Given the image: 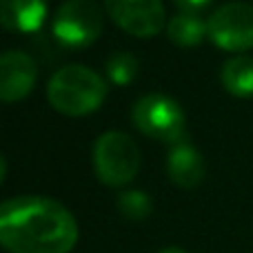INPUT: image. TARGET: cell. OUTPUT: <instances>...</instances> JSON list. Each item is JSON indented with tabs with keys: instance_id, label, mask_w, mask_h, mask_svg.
Returning <instances> with one entry per match:
<instances>
[{
	"instance_id": "cell-5",
	"label": "cell",
	"mask_w": 253,
	"mask_h": 253,
	"mask_svg": "<svg viewBox=\"0 0 253 253\" xmlns=\"http://www.w3.org/2000/svg\"><path fill=\"white\" fill-rule=\"evenodd\" d=\"M51 34L58 44L80 51L102 34V9L93 0H65L53 13Z\"/></svg>"
},
{
	"instance_id": "cell-8",
	"label": "cell",
	"mask_w": 253,
	"mask_h": 253,
	"mask_svg": "<svg viewBox=\"0 0 253 253\" xmlns=\"http://www.w3.org/2000/svg\"><path fill=\"white\" fill-rule=\"evenodd\" d=\"M38 78V67L29 53L20 49H7L0 58V98L11 105L31 93Z\"/></svg>"
},
{
	"instance_id": "cell-3",
	"label": "cell",
	"mask_w": 253,
	"mask_h": 253,
	"mask_svg": "<svg viewBox=\"0 0 253 253\" xmlns=\"http://www.w3.org/2000/svg\"><path fill=\"white\" fill-rule=\"evenodd\" d=\"M140 149L123 131H105L93 144V169L102 184L125 187L140 171Z\"/></svg>"
},
{
	"instance_id": "cell-14",
	"label": "cell",
	"mask_w": 253,
	"mask_h": 253,
	"mask_svg": "<svg viewBox=\"0 0 253 253\" xmlns=\"http://www.w3.org/2000/svg\"><path fill=\"white\" fill-rule=\"evenodd\" d=\"M118 211L126 220L140 222V220L151 215L153 202L149 198V193H144L142 189H129V191H123L118 196Z\"/></svg>"
},
{
	"instance_id": "cell-15",
	"label": "cell",
	"mask_w": 253,
	"mask_h": 253,
	"mask_svg": "<svg viewBox=\"0 0 253 253\" xmlns=\"http://www.w3.org/2000/svg\"><path fill=\"white\" fill-rule=\"evenodd\" d=\"M175 4H178L182 11H187V13H198V11H202V9L207 7V4L211 2V0H173Z\"/></svg>"
},
{
	"instance_id": "cell-7",
	"label": "cell",
	"mask_w": 253,
	"mask_h": 253,
	"mask_svg": "<svg viewBox=\"0 0 253 253\" xmlns=\"http://www.w3.org/2000/svg\"><path fill=\"white\" fill-rule=\"evenodd\" d=\"M109 18L135 38H153L165 27L162 0H105Z\"/></svg>"
},
{
	"instance_id": "cell-1",
	"label": "cell",
	"mask_w": 253,
	"mask_h": 253,
	"mask_svg": "<svg viewBox=\"0 0 253 253\" xmlns=\"http://www.w3.org/2000/svg\"><path fill=\"white\" fill-rule=\"evenodd\" d=\"M0 242L9 253H71L78 242V222L51 198H9L0 207Z\"/></svg>"
},
{
	"instance_id": "cell-11",
	"label": "cell",
	"mask_w": 253,
	"mask_h": 253,
	"mask_svg": "<svg viewBox=\"0 0 253 253\" xmlns=\"http://www.w3.org/2000/svg\"><path fill=\"white\" fill-rule=\"evenodd\" d=\"M167 36L173 44L189 49L198 47L209 36V29H207V20H202L198 13L180 11L167 22Z\"/></svg>"
},
{
	"instance_id": "cell-10",
	"label": "cell",
	"mask_w": 253,
	"mask_h": 253,
	"mask_svg": "<svg viewBox=\"0 0 253 253\" xmlns=\"http://www.w3.org/2000/svg\"><path fill=\"white\" fill-rule=\"evenodd\" d=\"M47 20V0H0V22L7 31L36 34Z\"/></svg>"
},
{
	"instance_id": "cell-16",
	"label": "cell",
	"mask_w": 253,
	"mask_h": 253,
	"mask_svg": "<svg viewBox=\"0 0 253 253\" xmlns=\"http://www.w3.org/2000/svg\"><path fill=\"white\" fill-rule=\"evenodd\" d=\"M160 253H187V251L180 249V247H167V249H162Z\"/></svg>"
},
{
	"instance_id": "cell-9",
	"label": "cell",
	"mask_w": 253,
	"mask_h": 253,
	"mask_svg": "<svg viewBox=\"0 0 253 253\" xmlns=\"http://www.w3.org/2000/svg\"><path fill=\"white\" fill-rule=\"evenodd\" d=\"M167 173L180 189H193L205 178V158L191 142H178L167 156Z\"/></svg>"
},
{
	"instance_id": "cell-13",
	"label": "cell",
	"mask_w": 253,
	"mask_h": 253,
	"mask_svg": "<svg viewBox=\"0 0 253 253\" xmlns=\"http://www.w3.org/2000/svg\"><path fill=\"white\" fill-rule=\"evenodd\" d=\"M107 78L116 87H129L140 71V60L131 51H114L105 62Z\"/></svg>"
},
{
	"instance_id": "cell-12",
	"label": "cell",
	"mask_w": 253,
	"mask_h": 253,
	"mask_svg": "<svg viewBox=\"0 0 253 253\" xmlns=\"http://www.w3.org/2000/svg\"><path fill=\"white\" fill-rule=\"evenodd\" d=\"M222 87L231 96L251 98L253 96V58L251 56H233L222 65L220 71Z\"/></svg>"
},
{
	"instance_id": "cell-4",
	"label": "cell",
	"mask_w": 253,
	"mask_h": 253,
	"mask_svg": "<svg viewBox=\"0 0 253 253\" xmlns=\"http://www.w3.org/2000/svg\"><path fill=\"white\" fill-rule=\"evenodd\" d=\"M131 120L140 133L160 142H169L171 147L184 142L187 138L182 107L165 93H147L138 98L131 109Z\"/></svg>"
},
{
	"instance_id": "cell-2",
	"label": "cell",
	"mask_w": 253,
	"mask_h": 253,
	"mask_svg": "<svg viewBox=\"0 0 253 253\" xmlns=\"http://www.w3.org/2000/svg\"><path fill=\"white\" fill-rule=\"evenodd\" d=\"M107 93V80L84 65L60 67L47 83L49 105L71 118H80L100 109Z\"/></svg>"
},
{
	"instance_id": "cell-6",
	"label": "cell",
	"mask_w": 253,
	"mask_h": 253,
	"mask_svg": "<svg viewBox=\"0 0 253 253\" xmlns=\"http://www.w3.org/2000/svg\"><path fill=\"white\" fill-rule=\"evenodd\" d=\"M213 44L224 51H245L253 47V4L227 2L207 18Z\"/></svg>"
}]
</instances>
